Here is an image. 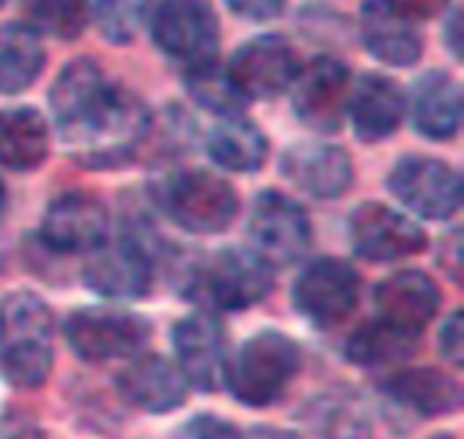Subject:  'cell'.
Listing matches in <instances>:
<instances>
[{
	"instance_id": "1",
	"label": "cell",
	"mask_w": 464,
	"mask_h": 439,
	"mask_svg": "<svg viewBox=\"0 0 464 439\" xmlns=\"http://www.w3.org/2000/svg\"><path fill=\"white\" fill-rule=\"evenodd\" d=\"M49 109L60 141L87 168L128 163L152 128L147 103L90 57H76L57 73Z\"/></svg>"
},
{
	"instance_id": "2",
	"label": "cell",
	"mask_w": 464,
	"mask_h": 439,
	"mask_svg": "<svg viewBox=\"0 0 464 439\" xmlns=\"http://www.w3.org/2000/svg\"><path fill=\"white\" fill-rule=\"evenodd\" d=\"M275 285L272 266L253 250H218L198 258L185 272L182 296L204 307V312L247 310L269 296Z\"/></svg>"
},
{
	"instance_id": "3",
	"label": "cell",
	"mask_w": 464,
	"mask_h": 439,
	"mask_svg": "<svg viewBox=\"0 0 464 439\" xmlns=\"http://www.w3.org/2000/svg\"><path fill=\"white\" fill-rule=\"evenodd\" d=\"M52 312L27 293L16 291L0 304V375L14 388H38L52 372Z\"/></svg>"
},
{
	"instance_id": "4",
	"label": "cell",
	"mask_w": 464,
	"mask_h": 439,
	"mask_svg": "<svg viewBox=\"0 0 464 439\" xmlns=\"http://www.w3.org/2000/svg\"><path fill=\"white\" fill-rule=\"evenodd\" d=\"M299 367L302 353L294 339L280 331H258L226 361L223 380L237 402L247 407H269L294 383Z\"/></svg>"
},
{
	"instance_id": "5",
	"label": "cell",
	"mask_w": 464,
	"mask_h": 439,
	"mask_svg": "<svg viewBox=\"0 0 464 439\" xmlns=\"http://www.w3.org/2000/svg\"><path fill=\"white\" fill-rule=\"evenodd\" d=\"M152 193L171 223L204 236L226 231L239 209L237 190L204 168L171 171L152 185Z\"/></svg>"
},
{
	"instance_id": "6",
	"label": "cell",
	"mask_w": 464,
	"mask_h": 439,
	"mask_svg": "<svg viewBox=\"0 0 464 439\" xmlns=\"http://www.w3.org/2000/svg\"><path fill=\"white\" fill-rule=\"evenodd\" d=\"M155 49L182 73L218 62L220 19L209 0H160L150 16Z\"/></svg>"
},
{
	"instance_id": "7",
	"label": "cell",
	"mask_w": 464,
	"mask_h": 439,
	"mask_svg": "<svg viewBox=\"0 0 464 439\" xmlns=\"http://www.w3.org/2000/svg\"><path fill=\"white\" fill-rule=\"evenodd\" d=\"M247 236L253 253L275 266L296 263L313 244V225L307 212L277 190H264L247 215Z\"/></svg>"
},
{
	"instance_id": "8",
	"label": "cell",
	"mask_w": 464,
	"mask_h": 439,
	"mask_svg": "<svg viewBox=\"0 0 464 439\" xmlns=\"http://www.w3.org/2000/svg\"><path fill=\"white\" fill-rule=\"evenodd\" d=\"M71 350L90 364L136 356L150 339V323L125 310L84 307L65 320Z\"/></svg>"
},
{
	"instance_id": "9",
	"label": "cell",
	"mask_w": 464,
	"mask_h": 439,
	"mask_svg": "<svg viewBox=\"0 0 464 439\" xmlns=\"http://www.w3.org/2000/svg\"><path fill=\"white\" fill-rule=\"evenodd\" d=\"M288 90L294 114L304 128L315 133H334L348 111L351 68L332 54H318L299 68Z\"/></svg>"
},
{
	"instance_id": "10",
	"label": "cell",
	"mask_w": 464,
	"mask_h": 439,
	"mask_svg": "<svg viewBox=\"0 0 464 439\" xmlns=\"http://www.w3.org/2000/svg\"><path fill=\"white\" fill-rule=\"evenodd\" d=\"M389 190L427 220H449L462 206V177L438 157L405 155L389 174Z\"/></svg>"
},
{
	"instance_id": "11",
	"label": "cell",
	"mask_w": 464,
	"mask_h": 439,
	"mask_svg": "<svg viewBox=\"0 0 464 439\" xmlns=\"http://www.w3.org/2000/svg\"><path fill=\"white\" fill-rule=\"evenodd\" d=\"M302 62L294 43L285 35L264 33L237 46L231 54L226 73L237 84V90L250 98H277L296 79Z\"/></svg>"
},
{
	"instance_id": "12",
	"label": "cell",
	"mask_w": 464,
	"mask_h": 439,
	"mask_svg": "<svg viewBox=\"0 0 464 439\" xmlns=\"http://www.w3.org/2000/svg\"><path fill=\"white\" fill-rule=\"evenodd\" d=\"M359 288L362 280L351 263L340 258H318L296 277L294 304L307 320L329 329L353 312Z\"/></svg>"
},
{
	"instance_id": "13",
	"label": "cell",
	"mask_w": 464,
	"mask_h": 439,
	"mask_svg": "<svg viewBox=\"0 0 464 439\" xmlns=\"http://www.w3.org/2000/svg\"><path fill=\"white\" fill-rule=\"evenodd\" d=\"M351 242L362 258L392 263L421 253L427 247V234L397 209L364 201L351 215Z\"/></svg>"
},
{
	"instance_id": "14",
	"label": "cell",
	"mask_w": 464,
	"mask_h": 439,
	"mask_svg": "<svg viewBox=\"0 0 464 439\" xmlns=\"http://www.w3.org/2000/svg\"><path fill=\"white\" fill-rule=\"evenodd\" d=\"M84 285L106 299H144L152 285L150 253L130 236L103 242L84 263Z\"/></svg>"
},
{
	"instance_id": "15",
	"label": "cell",
	"mask_w": 464,
	"mask_h": 439,
	"mask_svg": "<svg viewBox=\"0 0 464 439\" xmlns=\"http://www.w3.org/2000/svg\"><path fill=\"white\" fill-rule=\"evenodd\" d=\"M177 369L188 386L215 391L226 375V331L218 315L196 312L174 326Z\"/></svg>"
},
{
	"instance_id": "16",
	"label": "cell",
	"mask_w": 464,
	"mask_h": 439,
	"mask_svg": "<svg viewBox=\"0 0 464 439\" xmlns=\"http://www.w3.org/2000/svg\"><path fill=\"white\" fill-rule=\"evenodd\" d=\"M106 206L82 190L54 198L41 220V239L54 253H92L106 242Z\"/></svg>"
},
{
	"instance_id": "17",
	"label": "cell",
	"mask_w": 464,
	"mask_h": 439,
	"mask_svg": "<svg viewBox=\"0 0 464 439\" xmlns=\"http://www.w3.org/2000/svg\"><path fill=\"white\" fill-rule=\"evenodd\" d=\"M408 111V95L386 73H362L356 81H351L348 95V111L353 133L364 144H375L397 133Z\"/></svg>"
},
{
	"instance_id": "18",
	"label": "cell",
	"mask_w": 464,
	"mask_h": 439,
	"mask_svg": "<svg viewBox=\"0 0 464 439\" xmlns=\"http://www.w3.org/2000/svg\"><path fill=\"white\" fill-rule=\"evenodd\" d=\"M440 307V291L424 272H397L375 288L378 320L400 334L419 337Z\"/></svg>"
},
{
	"instance_id": "19",
	"label": "cell",
	"mask_w": 464,
	"mask_h": 439,
	"mask_svg": "<svg viewBox=\"0 0 464 439\" xmlns=\"http://www.w3.org/2000/svg\"><path fill=\"white\" fill-rule=\"evenodd\" d=\"M359 33L367 52L392 68H411L424 54V35L419 33L416 19H411L389 0L362 3Z\"/></svg>"
},
{
	"instance_id": "20",
	"label": "cell",
	"mask_w": 464,
	"mask_h": 439,
	"mask_svg": "<svg viewBox=\"0 0 464 439\" xmlns=\"http://www.w3.org/2000/svg\"><path fill=\"white\" fill-rule=\"evenodd\" d=\"M283 177L313 198H340L353 182L348 149L324 141H302L283 152Z\"/></svg>"
},
{
	"instance_id": "21",
	"label": "cell",
	"mask_w": 464,
	"mask_h": 439,
	"mask_svg": "<svg viewBox=\"0 0 464 439\" xmlns=\"http://www.w3.org/2000/svg\"><path fill=\"white\" fill-rule=\"evenodd\" d=\"M117 391L139 410L169 413L185 405L188 383L171 361L144 353L117 375Z\"/></svg>"
},
{
	"instance_id": "22",
	"label": "cell",
	"mask_w": 464,
	"mask_h": 439,
	"mask_svg": "<svg viewBox=\"0 0 464 439\" xmlns=\"http://www.w3.org/2000/svg\"><path fill=\"white\" fill-rule=\"evenodd\" d=\"M413 128L430 141H449L462 122V87L446 71H427L411 92Z\"/></svg>"
},
{
	"instance_id": "23",
	"label": "cell",
	"mask_w": 464,
	"mask_h": 439,
	"mask_svg": "<svg viewBox=\"0 0 464 439\" xmlns=\"http://www.w3.org/2000/svg\"><path fill=\"white\" fill-rule=\"evenodd\" d=\"M49 155V125L33 106L0 109V166L33 171Z\"/></svg>"
},
{
	"instance_id": "24",
	"label": "cell",
	"mask_w": 464,
	"mask_h": 439,
	"mask_svg": "<svg viewBox=\"0 0 464 439\" xmlns=\"http://www.w3.org/2000/svg\"><path fill=\"white\" fill-rule=\"evenodd\" d=\"M207 152L226 171L253 174L264 166L269 155V141L253 119L239 114V117H226L209 130Z\"/></svg>"
},
{
	"instance_id": "25",
	"label": "cell",
	"mask_w": 464,
	"mask_h": 439,
	"mask_svg": "<svg viewBox=\"0 0 464 439\" xmlns=\"http://www.w3.org/2000/svg\"><path fill=\"white\" fill-rule=\"evenodd\" d=\"M383 391L402 407L419 415H449L462 405L457 380L438 369H408L383 383Z\"/></svg>"
},
{
	"instance_id": "26",
	"label": "cell",
	"mask_w": 464,
	"mask_h": 439,
	"mask_svg": "<svg viewBox=\"0 0 464 439\" xmlns=\"http://www.w3.org/2000/svg\"><path fill=\"white\" fill-rule=\"evenodd\" d=\"M46 65L41 35L24 22L0 24V95H16L38 81Z\"/></svg>"
},
{
	"instance_id": "27",
	"label": "cell",
	"mask_w": 464,
	"mask_h": 439,
	"mask_svg": "<svg viewBox=\"0 0 464 439\" xmlns=\"http://www.w3.org/2000/svg\"><path fill=\"white\" fill-rule=\"evenodd\" d=\"M24 24L38 35L76 41L90 22V0H19Z\"/></svg>"
},
{
	"instance_id": "28",
	"label": "cell",
	"mask_w": 464,
	"mask_h": 439,
	"mask_svg": "<svg viewBox=\"0 0 464 439\" xmlns=\"http://www.w3.org/2000/svg\"><path fill=\"white\" fill-rule=\"evenodd\" d=\"M416 339L419 337L400 334L383 326L381 320H372L362 326L359 331H353V337L345 345V356L351 364H359V367H383V364L408 358L416 350Z\"/></svg>"
},
{
	"instance_id": "29",
	"label": "cell",
	"mask_w": 464,
	"mask_h": 439,
	"mask_svg": "<svg viewBox=\"0 0 464 439\" xmlns=\"http://www.w3.org/2000/svg\"><path fill=\"white\" fill-rule=\"evenodd\" d=\"M185 79V90L190 92V98L204 106L207 111L218 114V117H239L247 109V98L237 90V84L231 81V76L226 73V68H220L218 62L182 73Z\"/></svg>"
},
{
	"instance_id": "30",
	"label": "cell",
	"mask_w": 464,
	"mask_h": 439,
	"mask_svg": "<svg viewBox=\"0 0 464 439\" xmlns=\"http://www.w3.org/2000/svg\"><path fill=\"white\" fill-rule=\"evenodd\" d=\"M152 0H95L92 19L109 43H130L150 14Z\"/></svg>"
},
{
	"instance_id": "31",
	"label": "cell",
	"mask_w": 464,
	"mask_h": 439,
	"mask_svg": "<svg viewBox=\"0 0 464 439\" xmlns=\"http://www.w3.org/2000/svg\"><path fill=\"white\" fill-rule=\"evenodd\" d=\"M177 439H245L242 432L215 415H198L193 421H188Z\"/></svg>"
},
{
	"instance_id": "32",
	"label": "cell",
	"mask_w": 464,
	"mask_h": 439,
	"mask_svg": "<svg viewBox=\"0 0 464 439\" xmlns=\"http://www.w3.org/2000/svg\"><path fill=\"white\" fill-rule=\"evenodd\" d=\"M226 5L234 16L264 24V22L283 16L288 0H226Z\"/></svg>"
},
{
	"instance_id": "33",
	"label": "cell",
	"mask_w": 464,
	"mask_h": 439,
	"mask_svg": "<svg viewBox=\"0 0 464 439\" xmlns=\"http://www.w3.org/2000/svg\"><path fill=\"white\" fill-rule=\"evenodd\" d=\"M324 426H326L324 439H370L364 418H359V415H353L351 410H343V407L332 410L324 418Z\"/></svg>"
},
{
	"instance_id": "34",
	"label": "cell",
	"mask_w": 464,
	"mask_h": 439,
	"mask_svg": "<svg viewBox=\"0 0 464 439\" xmlns=\"http://www.w3.org/2000/svg\"><path fill=\"white\" fill-rule=\"evenodd\" d=\"M440 353L454 364V367H462L464 361V320L462 310L451 312V318L443 323V331H440Z\"/></svg>"
},
{
	"instance_id": "35",
	"label": "cell",
	"mask_w": 464,
	"mask_h": 439,
	"mask_svg": "<svg viewBox=\"0 0 464 439\" xmlns=\"http://www.w3.org/2000/svg\"><path fill=\"white\" fill-rule=\"evenodd\" d=\"M392 5H397L400 11H405L411 19H430L438 14H446L451 8V0H389Z\"/></svg>"
},
{
	"instance_id": "36",
	"label": "cell",
	"mask_w": 464,
	"mask_h": 439,
	"mask_svg": "<svg viewBox=\"0 0 464 439\" xmlns=\"http://www.w3.org/2000/svg\"><path fill=\"white\" fill-rule=\"evenodd\" d=\"M459 35H462V14H459V8H457V5H451V8L446 11V19H443V41H446L449 52H451L457 60H462V43H459Z\"/></svg>"
},
{
	"instance_id": "37",
	"label": "cell",
	"mask_w": 464,
	"mask_h": 439,
	"mask_svg": "<svg viewBox=\"0 0 464 439\" xmlns=\"http://www.w3.org/2000/svg\"><path fill=\"white\" fill-rule=\"evenodd\" d=\"M459 231H451V236L443 242V253H449V258H440V263H443V269L459 282V269H462V261H459V253H462V247H459Z\"/></svg>"
},
{
	"instance_id": "38",
	"label": "cell",
	"mask_w": 464,
	"mask_h": 439,
	"mask_svg": "<svg viewBox=\"0 0 464 439\" xmlns=\"http://www.w3.org/2000/svg\"><path fill=\"white\" fill-rule=\"evenodd\" d=\"M250 439H302L299 434H294V432H285V429H258V432H253V437Z\"/></svg>"
},
{
	"instance_id": "39",
	"label": "cell",
	"mask_w": 464,
	"mask_h": 439,
	"mask_svg": "<svg viewBox=\"0 0 464 439\" xmlns=\"http://www.w3.org/2000/svg\"><path fill=\"white\" fill-rule=\"evenodd\" d=\"M5 204H8V190H5V185H3V179H0V212L5 209Z\"/></svg>"
},
{
	"instance_id": "40",
	"label": "cell",
	"mask_w": 464,
	"mask_h": 439,
	"mask_svg": "<svg viewBox=\"0 0 464 439\" xmlns=\"http://www.w3.org/2000/svg\"><path fill=\"white\" fill-rule=\"evenodd\" d=\"M432 439H457V437H451V434H438V437H432Z\"/></svg>"
},
{
	"instance_id": "41",
	"label": "cell",
	"mask_w": 464,
	"mask_h": 439,
	"mask_svg": "<svg viewBox=\"0 0 464 439\" xmlns=\"http://www.w3.org/2000/svg\"><path fill=\"white\" fill-rule=\"evenodd\" d=\"M5 3H8V0H0V8H3V5H5Z\"/></svg>"
}]
</instances>
